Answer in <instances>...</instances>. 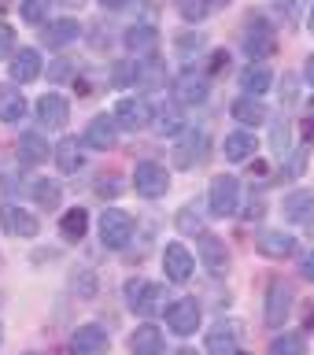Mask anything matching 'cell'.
<instances>
[{
    "label": "cell",
    "mask_w": 314,
    "mask_h": 355,
    "mask_svg": "<svg viewBox=\"0 0 314 355\" xmlns=\"http://www.w3.org/2000/svg\"><path fill=\"white\" fill-rule=\"evenodd\" d=\"M133 230H137V222H133L130 211L104 207V215H100V244H104V248L122 252L133 241Z\"/></svg>",
    "instance_id": "6da1fadb"
},
{
    "label": "cell",
    "mask_w": 314,
    "mask_h": 355,
    "mask_svg": "<svg viewBox=\"0 0 314 355\" xmlns=\"http://www.w3.org/2000/svg\"><path fill=\"white\" fill-rule=\"evenodd\" d=\"M122 293H126V307L141 318H148L152 311H159V304H163V285L148 282V277H130V282L122 285Z\"/></svg>",
    "instance_id": "7a4b0ae2"
},
{
    "label": "cell",
    "mask_w": 314,
    "mask_h": 355,
    "mask_svg": "<svg viewBox=\"0 0 314 355\" xmlns=\"http://www.w3.org/2000/svg\"><path fill=\"white\" fill-rule=\"evenodd\" d=\"M207 204H211V215H215V218L237 215V207H241V185H237V178H233V174H218L215 182H211Z\"/></svg>",
    "instance_id": "3957f363"
},
{
    "label": "cell",
    "mask_w": 314,
    "mask_h": 355,
    "mask_svg": "<svg viewBox=\"0 0 314 355\" xmlns=\"http://www.w3.org/2000/svg\"><path fill=\"white\" fill-rule=\"evenodd\" d=\"M288 311H293V285L285 277H274L270 288H266V311H263V322L266 326H285Z\"/></svg>",
    "instance_id": "277c9868"
},
{
    "label": "cell",
    "mask_w": 314,
    "mask_h": 355,
    "mask_svg": "<svg viewBox=\"0 0 314 355\" xmlns=\"http://www.w3.org/2000/svg\"><path fill=\"white\" fill-rule=\"evenodd\" d=\"M244 49H248L252 60H266V55L277 52V33L266 19H248V30H244Z\"/></svg>",
    "instance_id": "5b68a950"
},
{
    "label": "cell",
    "mask_w": 314,
    "mask_h": 355,
    "mask_svg": "<svg viewBox=\"0 0 314 355\" xmlns=\"http://www.w3.org/2000/svg\"><path fill=\"white\" fill-rule=\"evenodd\" d=\"M200 326V304L196 300H174V304H166V329L177 333V337H193Z\"/></svg>",
    "instance_id": "8992f818"
},
{
    "label": "cell",
    "mask_w": 314,
    "mask_h": 355,
    "mask_svg": "<svg viewBox=\"0 0 314 355\" xmlns=\"http://www.w3.org/2000/svg\"><path fill=\"white\" fill-rule=\"evenodd\" d=\"M107 344L111 337L100 322H85V326H78L71 333V355H104Z\"/></svg>",
    "instance_id": "52a82bcc"
},
{
    "label": "cell",
    "mask_w": 314,
    "mask_h": 355,
    "mask_svg": "<svg viewBox=\"0 0 314 355\" xmlns=\"http://www.w3.org/2000/svg\"><path fill=\"white\" fill-rule=\"evenodd\" d=\"M133 189H137L141 196H148V200L163 196L166 189H171V178H166V166L152 163V159L137 163V171H133Z\"/></svg>",
    "instance_id": "ba28073f"
},
{
    "label": "cell",
    "mask_w": 314,
    "mask_h": 355,
    "mask_svg": "<svg viewBox=\"0 0 314 355\" xmlns=\"http://www.w3.org/2000/svg\"><path fill=\"white\" fill-rule=\"evenodd\" d=\"M163 270H166V282H174V285H185L189 277H193L196 270V259H193V252L185 248V244H166L163 248Z\"/></svg>",
    "instance_id": "9c48e42d"
},
{
    "label": "cell",
    "mask_w": 314,
    "mask_h": 355,
    "mask_svg": "<svg viewBox=\"0 0 314 355\" xmlns=\"http://www.w3.org/2000/svg\"><path fill=\"white\" fill-rule=\"evenodd\" d=\"M196 248H200V259H204V266H207V274H215V277H222V274H229V252H226V244H222L215 233H196Z\"/></svg>",
    "instance_id": "30bf717a"
},
{
    "label": "cell",
    "mask_w": 314,
    "mask_h": 355,
    "mask_svg": "<svg viewBox=\"0 0 314 355\" xmlns=\"http://www.w3.org/2000/svg\"><path fill=\"white\" fill-rule=\"evenodd\" d=\"M237 340H241V329H237V322H215V326L207 329V337H204V348L207 355H237Z\"/></svg>",
    "instance_id": "8fae6325"
},
{
    "label": "cell",
    "mask_w": 314,
    "mask_h": 355,
    "mask_svg": "<svg viewBox=\"0 0 314 355\" xmlns=\"http://www.w3.org/2000/svg\"><path fill=\"white\" fill-rule=\"evenodd\" d=\"M119 122L122 130H144L148 126V119H152V111H148V104H144V100H137V96H122L119 104H115V115H111Z\"/></svg>",
    "instance_id": "7c38bea8"
},
{
    "label": "cell",
    "mask_w": 314,
    "mask_h": 355,
    "mask_svg": "<svg viewBox=\"0 0 314 355\" xmlns=\"http://www.w3.org/2000/svg\"><path fill=\"white\" fill-rule=\"evenodd\" d=\"M0 222H4V230L11 233V237H37V218H33L30 215V211L26 207H19V204H4V207H0Z\"/></svg>",
    "instance_id": "4fadbf2b"
},
{
    "label": "cell",
    "mask_w": 314,
    "mask_h": 355,
    "mask_svg": "<svg viewBox=\"0 0 314 355\" xmlns=\"http://www.w3.org/2000/svg\"><path fill=\"white\" fill-rule=\"evenodd\" d=\"M115 141H119V122H115V119L96 115V119L85 126V144H89V148L107 152V148H115Z\"/></svg>",
    "instance_id": "5bb4252c"
},
{
    "label": "cell",
    "mask_w": 314,
    "mask_h": 355,
    "mask_svg": "<svg viewBox=\"0 0 314 355\" xmlns=\"http://www.w3.org/2000/svg\"><path fill=\"white\" fill-rule=\"evenodd\" d=\"M67 115H71V107H67V100L60 93H44L37 100V119H41V126H49V130H63L67 126Z\"/></svg>",
    "instance_id": "9a60e30c"
},
{
    "label": "cell",
    "mask_w": 314,
    "mask_h": 355,
    "mask_svg": "<svg viewBox=\"0 0 314 355\" xmlns=\"http://www.w3.org/2000/svg\"><path fill=\"white\" fill-rule=\"evenodd\" d=\"M130 352L133 355H163V329L152 326V322H141L130 333Z\"/></svg>",
    "instance_id": "2e32d148"
},
{
    "label": "cell",
    "mask_w": 314,
    "mask_h": 355,
    "mask_svg": "<svg viewBox=\"0 0 314 355\" xmlns=\"http://www.w3.org/2000/svg\"><path fill=\"white\" fill-rule=\"evenodd\" d=\"M255 248H259L266 259H288V255L296 252V237H288L281 230H263L259 241H255Z\"/></svg>",
    "instance_id": "e0dca14e"
},
{
    "label": "cell",
    "mask_w": 314,
    "mask_h": 355,
    "mask_svg": "<svg viewBox=\"0 0 314 355\" xmlns=\"http://www.w3.org/2000/svg\"><path fill=\"white\" fill-rule=\"evenodd\" d=\"M204 148H207V133L204 130H193V133H185L182 137V144L174 148V163L177 166H196L200 159H204Z\"/></svg>",
    "instance_id": "ac0fdd59"
},
{
    "label": "cell",
    "mask_w": 314,
    "mask_h": 355,
    "mask_svg": "<svg viewBox=\"0 0 314 355\" xmlns=\"http://www.w3.org/2000/svg\"><path fill=\"white\" fill-rule=\"evenodd\" d=\"M8 74H11V82H19V85L33 82V78L41 74V55H37V49H19V55L8 63Z\"/></svg>",
    "instance_id": "d6986e66"
},
{
    "label": "cell",
    "mask_w": 314,
    "mask_h": 355,
    "mask_svg": "<svg viewBox=\"0 0 314 355\" xmlns=\"http://www.w3.org/2000/svg\"><path fill=\"white\" fill-rule=\"evenodd\" d=\"M233 119L244 122V126H263L266 119H270V111H266V104L259 96H241V100H233Z\"/></svg>",
    "instance_id": "ffe728a7"
},
{
    "label": "cell",
    "mask_w": 314,
    "mask_h": 355,
    "mask_svg": "<svg viewBox=\"0 0 314 355\" xmlns=\"http://www.w3.org/2000/svg\"><path fill=\"white\" fill-rule=\"evenodd\" d=\"M281 211H285L288 222H311L314 218V193H311V189H296V193H288Z\"/></svg>",
    "instance_id": "44dd1931"
},
{
    "label": "cell",
    "mask_w": 314,
    "mask_h": 355,
    "mask_svg": "<svg viewBox=\"0 0 314 355\" xmlns=\"http://www.w3.org/2000/svg\"><path fill=\"white\" fill-rule=\"evenodd\" d=\"M174 89H177V100H182V104H204L207 100V78H200L193 71H185L177 78Z\"/></svg>",
    "instance_id": "7402d4cb"
},
{
    "label": "cell",
    "mask_w": 314,
    "mask_h": 355,
    "mask_svg": "<svg viewBox=\"0 0 314 355\" xmlns=\"http://www.w3.org/2000/svg\"><path fill=\"white\" fill-rule=\"evenodd\" d=\"M0 119H4V122H19V119H26V100H22L19 89L0 85Z\"/></svg>",
    "instance_id": "603a6c76"
},
{
    "label": "cell",
    "mask_w": 314,
    "mask_h": 355,
    "mask_svg": "<svg viewBox=\"0 0 314 355\" xmlns=\"http://www.w3.org/2000/svg\"><path fill=\"white\" fill-rule=\"evenodd\" d=\"M85 230H89V215H85V207H71L67 215L60 218V233H63V241H71L78 244L85 237Z\"/></svg>",
    "instance_id": "cb8c5ba5"
},
{
    "label": "cell",
    "mask_w": 314,
    "mask_h": 355,
    "mask_svg": "<svg viewBox=\"0 0 314 355\" xmlns=\"http://www.w3.org/2000/svg\"><path fill=\"white\" fill-rule=\"evenodd\" d=\"M74 37H78V22H71V19L49 22V30H41V41L49 44V49H63V44H71Z\"/></svg>",
    "instance_id": "d4e9b609"
},
{
    "label": "cell",
    "mask_w": 314,
    "mask_h": 355,
    "mask_svg": "<svg viewBox=\"0 0 314 355\" xmlns=\"http://www.w3.org/2000/svg\"><path fill=\"white\" fill-rule=\"evenodd\" d=\"M270 71H266L263 63H252V67H244V74H241V89H248V96H263L266 89H270Z\"/></svg>",
    "instance_id": "484cf974"
},
{
    "label": "cell",
    "mask_w": 314,
    "mask_h": 355,
    "mask_svg": "<svg viewBox=\"0 0 314 355\" xmlns=\"http://www.w3.org/2000/svg\"><path fill=\"white\" fill-rule=\"evenodd\" d=\"M55 163H60L63 174H78V171H82V148H78L74 137L60 141V148H55Z\"/></svg>",
    "instance_id": "4316f807"
},
{
    "label": "cell",
    "mask_w": 314,
    "mask_h": 355,
    "mask_svg": "<svg viewBox=\"0 0 314 355\" xmlns=\"http://www.w3.org/2000/svg\"><path fill=\"white\" fill-rule=\"evenodd\" d=\"M185 126V115H182V107L177 104H159V111H155V133H177Z\"/></svg>",
    "instance_id": "83f0119b"
},
{
    "label": "cell",
    "mask_w": 314,
    "mask_h": 355,
    "mask_svg": "<svg viewBox=\"0 0 314 355\" xmlns=\"http://www.w3.org/2000/svg\"><path fill=\"white\" fill-rule=\"evenodd\" d=\"M155 41H159V33H155L152 26H130L126 30V49L130 52H148L152 55V49H155Z\"/></svg>",
    "instance_id": "f1b7e54d"
},
{
    "label": "cell",
    "mask_w": 314,
    "mask_h": 355,
    "mask_svg": "<svg viewBox=\"0 0 314 355\" xmlns=\"http://www.w3.org/2000/svg\"><path fill=\"white\" fill-rule=\"evenodd\" d=\"M266 355H307V340L304 333H281V337L270 340V352Z\"/></svg>",
    "instance_id": "f546056e"
},
{
    "label": "cell",
    "mask_w": 314,
    "mask_h": 355,
    "mask_svg": "<svg viewBox=\"0 0 314 355\" xmlns=\"http://www.w3.org/2000/svg\"><path fill=\"white\" fill-rule=\"evenodd\" d=\"M33 200H37V207H49V211H55L63 204V189L52 182V178H41L37 185H33Z\"/></svg>",
    "instance_id": "4dcf8cb0"
},
{
    "label": "cell",
    "mask_w": 314,
    "mask_h": 355,
    "mask_svg": "<svg viewBox=\"0 0 314 355\" xmlns=\"http://www.w3.org/2000/svg\"><path fill=\"white\" fill-rule=\"evenodd\" d=\"M255 152V137L252 133H229L226 137V159H233V163H241V159H248V155Z\"/></svg>",
    "instance_id": "1f68e13d"
},
{
    "label": "cell",
    "mask_w": 314,
    "mask_h": 355,
    "mask_svg": "<svg viewBox=\"0 0 314 355\" xmlns=\"http://www.w3.org/2000/svg\"><path fill=\"white\" fill-rule=\"evenodd\" d=\"M19 155L26 163H41V159H49V144H44L37 133H22L19 137Z\"/></svg>",
    "instance_id": "d6a6232c"
},
{
    "label": "cell",
    "mask_w": 314,
    "mask_h": 355,
    "mask_svg": "<svg viewBox=\"0 0 314 355\" xmlns=\"http://www.w3.org/2000/svg\"><path fill=\"white\" fill-rule=\"evenodd\" d=\"M71 288H74L78 300H93L96 296V274L89 270V266H82V270L71 277Z\"/></svg>",
    "instance_id": "836d02e7"
},
{
    "label": "cell",
    "mask_w": 314,
    "mask_h": 355,
    "mask_svg": "<svg viewBox=\"0 0 314 355\" xmlns=\"http://www.w3.org/2000/svg\"><path fill=\"white\" fill-rule=\"evenodd\" d=\"M177 11H182V19L200 22L211 11V0H177Z\"/></svg>",
    "instance_id": "e575fe53"
},
{
    "label": "cell",
    "mask_w": 314,
    "mask_h": 355,
    "mask_svg": "<svg viewBox=\"0 0 314 355\" xmlns=\"http://www.w3.org/2000/svg\"><path fill=\"white\" fill-rule=\"evenodd\" d=\"M22 19L33 22V26L44 22L49 19V0H22Z\"/></svg>",
    "instance_id": "d590c367"
},
{
    "label": "cell",
    "mask_w": 314,
    "mask_h": 355,
    "mask_svg": "<svg viewBox=\"0 0 314 355\" xmlns=\"http://www.w3.org/2000/svg\"><path fill=\"white\" fill-rule=\"evenodd\" d=\"M11 49H15V30L8 22H0V60H8Z\"/></svg>",
    "instance_id": "8d00e7d4"
},
{
    "label": "cell",
    "mask_w": 314,
    "mask_h": 355,
    "mask_svg": "<svg viewBox=\"0 0 314 355\" xmlns=\"http://www.w3.org/2000/svg\"><path fill=\"white\" fill-rule=\"evenodd\" d=\"M177 226H182L185 233H193V237H196V233H204V230H200V218H193V211H182V215H177Z\"/></svg>",
    "instance_id": "74e56055"
},
{
    "label": "cell",
    "mask_w": 314,
    "mask_h": 355,
    "mask_svg": "<svg viewBox=\"0 0 314 355\" xmlns=\"http://www.w3.org/2000/svg\"><path fill=\"white\" fill-rule=\"evenodd\" d=\"M222 67H229V52H211V63H207V71H211V74H218Z\"/></svg>",
    "instance_id": "f35d334b"
},
{
    "label": "cell",
    "mask_w": 314,
    "mask_h": 355,
    "mask_svg": "<svg viewBox=\"0 0 314 355\" xmlns=\"http://www.w3.org/2000/svg\"><path fill=\"white\" fill-rule=\"evenodd\" d=\"M299 274H304L307 282H314V248L304 252V259H299Z\"/></svg>",
    "instance_id": "ab89813d"
},
{
    "label": "cell",
    "mask_w": 314,
    "mask_h": 355,
    "mask_svg": "<svg viewBox=\"0 0 314 355\" xmlns=\"http://www.w3.org/2000/svg\"><path fill=\"white\" fill-rule=\"evenodd\" d=\"M299 130H304V141H314V104L307 107V115H304V122H299Z\"/></svg>",
    "instance_id": "60d3db41"
},
{
    "label": "cell",
    "mask_w": 314,
    "mask_h": 355,
    "mask_svg": "<svg viewBox=\"0 0 314 355\" xmlns=\"http://www.w3.org/2000/svg\"><path fill=\"white\" fill-rule=\"evenodd\" d=\"M285 141H288V130L281 126V122H274V144H277V152H281V155L288 152V148H285Z\"/></svg>",
    "instance_id": "b9f144b4"
},
{
    "label": "cell",
    "mask_w": 314,
    "mask_h": 355,
    "mask_svg": "<svg viewBox=\"0 0 314 355\" xmlns=\"http://www.w3.org/2000/svg\"><path fill=\"white\" fill-rule=\"evenodd\" d=\"M130 0H100V8H107V11H119V8H126Z\"/></svg>",
    "instance_id": "7bdbcfd3"
},
{
    "label": "cell",
    "mask_w": 314,
    "mask_h": 355,
    "mask_svg": "<svg viewBox=\"0 0 314 355\" xmlns=\"http://www.w3.org/2000/svg\"><path fill=\"white\" fill-rule=\"evenodd\" d=\"M304 74H307V82L314 85V52L307 55V67H304Z\"/></svg>",
    "instance_id": "ee69618b"
},
{
    "label": "cell",
    "mask_w": 314,
    "mask_h": 355,
    "mask_svg": "<svg viewBox=\"0 0 314 355\" xmlns=\"http://www.w3.org/2000/svg\"><path fill=\"white\" fill-rule=\"evenodd\" d=\"M60 4H67V8H78V4H85V0H60Z\"/></svg>",
    "instance_id": "f6af8a7d"
},
{
    "label": "cell",
    "mask_w": 314,
    "mask_h": 355,
    "mask_svg": "<svg viewBox=\"0 0 314 355\" xmlns=\"http://www.w3.org/2000/svg\"><path fill=\"white\" fill-rule=\"evenodd\" d=\"M174 355H196V352H193V348H177Z\"/></svg>",
    "instance_id": "bcb514c9"
},
{
    "label": "cell",
    "mask_w": 314,
    "mask_h": 355,
    "mask_svg": "<svg viewBox=\"0 0 314 355\" xmlns=\"http://www.w3.org/2000/svg\"><path fill=\"white\" fill-rule=\"evenodd\" d=\"M307 26H311V33H314V4H311V19H307Z\"/></svg>",
    "instance_id": "7dc6e473"
},
{
    "label": "cell",
    "mask_w": 314,
    "mask_h": 355,
    "mask_svg": "<svg viewBox=\"0 0 314 355\" xmlns=\"http://www.w3.org/2000/svg\"><path fill=\"white\" fill-rule=\"evenodd\" d=\"M215 4H229V0H215Z\"/></svg>",
    "instance_id": "c3c4849f"
},
{
    "label": "cell",
    "mask_w": 314,
    "mask_h": 355,
    "mask_svg": "<svg viewBox=\"0 0 314 355\" xmlns=\"http://www.w3.org/2000/svg\"><path fill=\"white\" fill-rule=\"evenodd\" d=\"M26 355H41V352H26Z\"/></svg>",
    "instance_id": "681fc988"
},
{
    "label": "cell",
    "mask_w": 314,
    "mask_h": 355,
    "mask_svg": "<svg viewBox=\"0 0 314 355\" xmlns=\"http://www.w3.org/2000/svg\"><path fill=\"white\" fill-rule=\"evenodd\" d=\"M0 337H4V329H0Z\"/></svg>",
    "instance_id": "f907efd6"
},
{
    "label": "cell",
    "mask_w": 314,
    "mask_h": 355,
    "mask_svg": "<svg viewBox=\"0 0 314 355\" xmlns=\"http://www.w3.org/2000/svg\"><path fill=\"white\" fill-rule=\"evenodd\" d=\"M237 355H244V352H237Z\"/></svg>",
    "instance_id": "816d5d0a"
}]
</instances>
